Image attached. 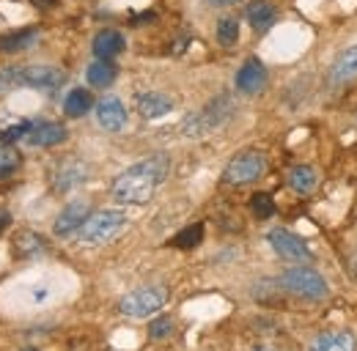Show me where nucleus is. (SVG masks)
I'll list each match as a JSON object with an SVG mask.
<instances>
[{"label": "nucleus", "instance_id": "nucleus-8", "mask_svg": "<svg viewBox=\"0 0 357 351\" xmlns=\"http://www.w3.org/2000/svg\"><path fill=\"white\" fill-rule=\"evenodd\" d=\"M66 75L55 66H22V88L33 91H55L63 86Z\"/></svg>", "mask_w": 357, "mask_h": 351}, {"label": "nucleus", "instance_id": "nucleus-31", "mask_svg": "<svg viewBox=\"0 0 357 351\" xmlns=\"http://www.w3.org/2000/svg\"><path fill=\"white\" fill-rule=\"evenodd\" d=\"M52 297V291H50V286H28V302H47Z\"/></svg>", "mask_w": 357, "mask_h": 351}, {"label": "nucleus", "instance_id": "nucleus-26", "mask_svg": "<svg viewBox=\"0 0 357 351\" xmlns=\"http://www.w3.org/2000/svg\"><path fill=\"white\" fill-rule=\"evenodd\" d=\"M17 168H20V154H17L8 143H3V146H0V181L8 178Z\"/></svg>", "mask_w": 357, "mask_h": 351}, {"label": "nucleus", "instance_id": "nucleus-33", "mask_svg": "<svg viewBox=\"0 0 357 351\" xmlns=\"http://www.w3.org/2000/svg\"><path fill=\"white\" fill-rule=\"evenodd\" d=\"M209 6H215V8H223V6H234L236 0H206Z\"/></svg>", "mask_w": 357, "mask_h": 351}, {"label": "nucleus", "instance_id": "nucleus-32", "mask_svg": "<svg viewBox=\"0 0 357 351\" xmlns=\"http://www.w3.org/2000/svg\"><path fill=\"white\" fill-rule=\"evenodd\" d=\"M11 222V214L6 212V209H0V231H6V225Z\"/></svg>", "mask_w": 357, "mask_h": 351}, {"label": "nucleus", "instance_id": "nucleus-2", "mask_svg": "<svg viewBox=\"0 0 357 351\" xmlns=\"http://www.w3.org/2000/svg\"><path fill=\"white\" fill-rule=\"evenodd\" d=\"M280 286L294 294V297H303V299H324L327 297V280L311 269V266H291L280 274Z\"/></svg>", "mask_w": 357, "mask_h": 351}, {"label": "nucleus", "instance_id": "nucleus-28", "mask_svg": "<svg viewBox=\"0 0 357 351\" xmlns=\"http://www.w3.org/2000/svg\"><path fill=\"white\" fill-rule=\"evenodd\" d=\"M171 335H174V321L168 315H160L149 324V338L151 341H168Z\"/></svg>", "mask_w": 357, "mask_h": 351}, {"label": "nucleus", "instance_id": "nucleus-7", "mask_svg": "<svg viewBox=\"0 0 357 351\" xmlns=\"http://www.w3.org/2000/svg\"><path fill=\"white\" fill-rule=\"evenodd\" d=\"M267 242L272 244V250L286 261H311L313 258L308 244L300 236H294L291 231H286V228H272L267 233Z\"/></svg>", "mask_w": 357, "mask_h": 351}, {"label": "nucleus", "instance_id": "nucleus-34", "mask_svg": "<svg viewBox=\"0 0 357 351\" xmlns=\"http://www.w3.org/2000/svg\"><path fill=\"white\" fill-rule=\"evenodd\" d=\"M22 351H36V349H22Z\"/></svg>", "mask_w": 357, "mask_h": 351}, {"label": "nucleus", "instance_id": "nucleus-9", "mask_svg": "<svg viewBox=\"0 0 357 351\" xmlns=\"http://www.w3.org/2000/svg\"><path fill=\"white\" fill-rule=\"evenodd\" d=\"M267 86V69L259 58H248L242 63V69L236 72V91L253 96V93H261Z\"/></svg>", "mask_w": 357, "mask_h": 351}, {"label": "nucleus", "instance_id": "nucleus-23", "mask_svg": "<svg viewBox=\"0 0 357 351\" xmlns=\"http://www.w3.org/2000/svg\"><path fill=\"white\" fill-rule=\"evenodd\" d=\"M36 31L31 28V31H17V33H8V36H3L0 39V52H20V49H25V47H31V44L36 42Z\"/></svg>", "mask_w": 357, "mask_h": 351}, {"label": "nucleus", "instance_id": "nucleus-14", "mask_svg": "<svg viewBox=\"0 0 357 351\" xmlns=\"http://www.w3.org/2000/svg\"><path fill=\"white\" fill-rule=\"evenodd\" d=\"M121 52H124V36H121L119 31L107 28V31H99V33L93 36V55H96L99 61H113V58L121 55Z\"/></svg>", "mask_w": 357, "mask_h": 351}, {"label": "nucleus", "instance_id": "nucleus-4", "mask_svg": "<svg viewBox=\"0 0 357 351\" xmlns=\"http://www.w3.org/2000/svg\"><path fill=\"white\" fill-rule=\"evenodd\" d=\"M231 110H234V102H231L228 93H223V96L212 99L201 113H192V116L181 124V132H184L187 137H201V134H206V132L218 130L223 121H228Z\"/></svg>", "mask_w": 357, "mask_h": 351}, {"label": "nucleus", "instance_id": "nucleus-11", "mask_svg": "<svg viewBox=\"0 0 357 351\" xmlns=\"http://www.w3.org/2000/svg\"><path fill=\"white\" fill-rule=\"evenodd\" d=\"M91 214V203L89 201H72L61 214L55 219V233L58 236H69L75 231H80V225L89 219Z\"/></svg>", "mask_w": 357, "mask_h": 351}, {"label": "nucleus", "instance_id": "nucleus-25", "mask_svg": "<svg viewBox=\"0 0 357 351\" xmlns=\"http://www.w3.org/2000/svg\"><path fill=\"white\" fill-rule=\"evenodd\" d=\"M22 88V66H3L0 69V96Z\"/></svg>", "mask_w": 357, "mask_h": 351}, {"label": "nucleus", "instance_id": "nucleus-15", "mask_svg": "<svg viewBox=\"0 0 357 351\" xmlns=\"http://www.w3.org/2000/svg\"><path fill=\"white\" fill-rule=\"evenodd\" d=\"M355 77H357V44L349 47V49H344V52L335 58V63H333V69H330V83H333V86H344V83H349V80H355Z\"/></svg>", "mask_w": 357, "mask_h": 351}, {"label": "nucleus", "instance_id": "nucleus-27", "mask_svg": "<svg viewBox=\"0 0 357 351\" xmlns=\"http://www.w3.org/2000/svg\"><path fill=\"white\" fill-rule=\"evenodd\" d=\"M236 39H239V22L234 17H223L218 22V42L223 47H231V44H236Z\"/></svg>", "mask_w": 357, "mask_h": 351}, {"label": "nucleus", "instance_id": "nucleus-19", "mask_svg": "<svg viewBox=\"0 0 357 351\" xmlns=\"http://www.w3.org/2000/svg\"><path fill=\"white\" fill-rule=\"evenodd\" d=\"M91 107H93V96H91V91H86V88L69 91V96H66V102H63V113H66L69 118L86 116Z\"/></svg>", "mask_w": 357, "mask_h": 351}, {"label": "nucleus", "instance_id": "nucleus-20", "mask_svg": "<svg viewBox=\"0 0 357 351\" xmlns=\"http://www.w3.org/2000/svg\"><path fill=\"white\" fill-rule=\"evenodd\" d=\"M116 75H119V69L113 66V61H93L89 66V72H86V77H89V83L93 88H107L113 86V80H116Z\"/></svg>", "mask_w": 357, "mask_h": 351}, {"label": "nucleus", "instance_id": "nucleus-30", "mask_svg": "<svg viewBox=\"0 0 357 351\" xmlns=\"http://www.w3.org/2000/svg\"><path fill=\"white\" fill-rule=\"evenodd\" d=\"M28 130H31V121H20L17 127H8V130L3 132V140H6V143H14V140L25 137V134H28Z\"/></svg>", "mask_w": 357, "mask_h": 351}, {"label": "nucleus", "instance_id": "nucleus-6", "mask_svg": "<svg viewBox=\"0 0 357 351\" xmlns=\"http://www.w3.org/2000/svg\"><path fill=\"white\" fill-rule=\"evenodd\" d=\"M267 171V159L261 151H242L236 154L223 171L225 184H234V187H242V184H250L256 178H261Z\"/></svg>", "mask_w": 357, "mask_h": 351}, {"label": "nucleus", "instance_id": "nucleus-1", "mask_svg": "<svg viewBox=\"0 0 357 351\" xmlns=\"http://www.w3.org/2000/svg\"><path fill=\"white\" fill-rule=\"evenodd\" d=\"M168 168H171V162H168L165 154H154V157L137 162L132 168H127L124 173L113 181V198L119 203H130V206L149 203L154 189L165 181Z\"/></svg>", "mask_w": 357, "mask_h": 351}, {"label": "nucleus", "instance_id": "nucleus-17", "mask_svg": "<svg viewBox=\"0 0 357 351\" xmlns=\"http://www.w3.org/2000/svg\"><path fill=\"white\" fill-rule=\"evenodd\" d=\"M316 184H319V176H316V171H313L311 165H294V168L289 171V187H291L297 195L313 192Z\"/></svg>", "mask_w": 357, "mask_h": 351}, {"label": "nucleus", "instance_id": "nucleus-18", "mask_svg": "<svg viewBox=\"0 0 357 351\" xmlns=\"http://www.w3.org/2000/svg\"><path fill=\"white\" fill-rule=\"evenodd\" d=\"M313 351H357V341L352 332H324Z\"/></svg>", "mask_w": 357, "mask_h": 351}, {"label": "nucleus", "instance_id": "nucleus-12", "mask_svg": "<svg viewBox=\"0 0 357 351\" xmlns=\"http://www.w3.org/2000/svg\"><path fill=\"white\" fill-rule=\"evenodd\" d=\"M25 137H28L31 146L52 148V146H58V143L66 140V127L58 124V121H36V124H31V130H28Z\"/></svg>", "mask_w": 357, "mask_h": 351}, {"label": "nucleus", "instance_id": "nucleus-21", "mask_svg": "<svg viewBox=\"0 0 357 351\" xmlns=\"http://www.w3.org/2000/svg\"><path fill=\"white\" fill-rule=\"evenodd\" d=\"M201 239H204V225H201V222H192V225H187L184 231H178L176 236L171 239V244L178 247V250H192V247L201 244Z\"/></svg>", "mask_w": 357, "mask_h": 351}, {"label": "nucleus", "instance_id": "nucleus-16", "mask_svg": "<svg viewBox=\"0 0 357 351\" xmlns=\"http://www.w3.org/2000/svg\"><path fill=\"white\" fill-rule=\"evenodd\" d=\"M245 17H248V22L256 31H267V28H272V22H275V6L269 0H253V3H248Z\"/></svg>", "mask_w": 357, "mask_h": 351}, {"label": "nucleus", "instance_id": "nucleus-22", "mask_svg": "<svg viewBox=\"0 0 357 351\" xmlns=\"http://www.w3.org/2000/svg\"><path fill=\"white\" fill-rule=\"evenodd\" d=\"M86 178V168L80 165V162H69L66 168H61V173L55 178V189L58 192H66V189H72L75 184H80Z\"/></svg>", "mask_w": 357, "mask_h": 351}, {"label": "nucleus", "instance_id": "nucleus-24", "mask_svg": "<svg viewBox=\"0 0 357 351\" xmlns=\"http://www.w3.org/2000/svg\"><path fill=\"white\" fill-rule=\"evenodd\" d=\"M14 250H17L20 256H36V253L45 250V239L36 236V233H31V231H22V233H17V239H14Z\"/></svg>", "mask_w": 357, "mask_h": 351}, {"label": "nucleus", "instance_id": "nucleus-10", "mask_svg": "<svg viewBox=\"0 0 357 351\" xmlns=\"http://www.w3.org/2000/svg\"><path fill=\"white\" fill-rule=\"evenodd\" d=\"M96 121H99L102 130L121 132L127 127V107L121 104V99L105 96V99L96 104Z\"/></svg>", "mask_w": 357, "mask_h": 351}, {"label": "nucleus", "instance_id": "nucleus-5", "mask_svg": "<svg viewBox=\"0 0 357 351\" xmlns=\"http://www.w3.org/2000/svg\"><path fill=\"white\" fill-rule=\"evenodd\" d=\"M168 302V291L160 288V286H143V288H135L127 297H121L119 302V313L130 315V318H146V315H154L157 310H162V305Z\"/></svg>", "mask_w": 357, "mask_h": 351}, {"label": "nucleus", "instance_id": "nucleus-13", "mask_svg": "<svg viewBox=\"0 0 357 351\" xmlns=\"http://www.w3.org/2000/svg\"><path fill=\"white\" fill-rule=\"evenodd\" d=\"M171 110H174V99L165 96V93H160V91H146V93L137 96V113H140L143 118H149V121L162 118V116H168Z\"/></svg>", "mask_w": 357, "mask_h": 351}, {"label": "nucleus", "instance_id": "nucleus-29", "mask_svg": "<svg viewBox=\"0 0 357 351\" xmlns=\"http://www.w3.org/2000/svg\"><path fill=\"white\" fill-rule=\"evenodd\" d=\"M250 206H253V214H256L259 219H269L272 214H275V201H272V195H267V192L253 195Z\"/></svg>", "mask_w": 357, "mask_h": 351}, {"label": "nucleus", "instance_id": "nucleus-3", "mask_svg": "<svg viewBox=\"0 0 357 351\" xmlns=\"http://www.w3.org/2000/svg\"><path fill=\"white\" fill-rule=\"evenodd\" d=\"M124 225H127V214L124 212L102 209V212L89 214V219L80 225V239L86 244H105L113 236H119L124 231Z\"/></svg>", "mask_w": 357, "mask_h": 351}]
</instances>
